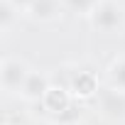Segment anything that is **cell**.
<instances>
[{
    "mask_svg": "<svg viewBox=\"0 0 125 125\" xmlns=\"http://www.w3.org/2000/svg\"><path fill=\"white\" fill-rule=\"evenodd\" d=\"M91 22L98 32H118L123 27V8L115 3V0H101L98 8L91 12Z\"/></svg>",
    "mask_w": 125,
    "mask_h": 125,
    "instance_id": "cell-1",
    "label": "cell"
},
{
    "mask_svg": "<svg viewBox=\"0 0 125 125\" xmlns=\"http://www.w3.org/2000/svg\"><path fill=\"white\" fill-rule=\"evenodd\" d=\"M30 74L32 71L20 59H3V64H0V83L5 91H22Z\"/></svg>",
    "mask_w": 125,
    "mask_h": 125,
    "instance_id": "cell-2",
    "label": "cell"
},
{
    "mask_svg": "<svg viewBox=\"0 0 125 125\" xmlns=\"http://www.w3.org/2000/svg\"><path fill=\"white\" fill-rule=\"evenodd\" d=\"M98 103H101V110L105 118L110 120H123L125 118V91H118V88H103L98 91Z\"/></svg>",
    "mask_w": 125,
    "mask_h": 125,
    "instance_id": "cell-3",
    "label": "cell"
},
{
    "mask_svg": "<svg viewBox=\"0 0 125 125\" xmlns=\"http://www.w3.org/2000/svg\"><path fill=\"white\" fill-rule=\"evenodd\" d=\"M52 86H49V79L44 76V74H39V71H32L30 76H27V81H25V86H22V96L27 98V101H44V96H47V91H49Z\"/></svg>",
    "mask_w": 125,
    "mask_h": 125,
    "instance_id": "cell-4",
    "label": "cell"
},
{
    "mask_svg": "<svg viewBox=\"0 0 125 125\" xmlns=\"http://www.w3.org/2000/svg\"><path fill=\"white\" fill-rule=\"evenodd\" d=\"M61 5H64L61 0H34V3H32V8H30L27 12H30V17H32V20L49 22V20L59 17Z\"/></svg>",
    "mask_w": 125,
    "mask_h": 125,
    "instance_id": "cell-5",
    "label": "cell"
},
{
    "mask_svg": "<svg viewBox=\"0 0 125 125\" xmlns=\"http://www.w3.org/2000/svg\"><path fill=\"white\" fill-rule=\"evenodd\" d=\"M74 96L79 98H88L93 93H98V81L91 71H76L74 79H71V88H69Z\"/></svg>",
    "mask_w": 125,
    "mask_h": 125,
    "instance_id": "cell-6",
    "label": "cell"
},
{
    "mask_svg": "<svg viewBox=\"0 0 125 125\" xmlns=\"http://www.w3.org/2000/svg\"><path fill=\"white\" fill-rule=\"evenodd\" d=\"M44 108L56 118V115H61V113H64L69 105H71V96H69V91H64V88H49L47 91V96H44Z\"/></svg>",
    "mask_w": 125,
    "mask_h": 125,
    "instance_id": "cell-7",
    "label": "cell"
},
{
    "mask_svg": "<svg viewBox=\"0 0 125 125\" xmlns=\"http://www.w3.org/2000/svg\"><path fill=\"white\" fill-rule=\"evenodd\" d=\"M108 79H110V86L118 88V91H125V56L115 59L110 69H108Z\"/></svg>",
    "mask_w": 125,
    "mask_h": 125,
    "instance_id": "cell-8",
    "label": "cell"
},
{
    "mask_svg": "<svg viewBox=\"0 0 125 125\" xmlns=\"http://www.w3.org/2000/svg\"><path fill=\"white\" fill-rule=\"evenodd\" d=\"M17 15H20V10L10 3V0H3V3H0V30L8 32V30L15 25Z\"/></svg>",
    "mask_w": 125,
    "mask_h": 125,
    "instance_id": "cell-9",
    "label": "cell"
},
{
    "mask_svg": "<svg viewBox=\"0 0 125 125\" xmlns=\"http://www.w3.org/2000/svg\"><path fill=\"white\" fill-rule=\"evenodd\" d=\"M61 3H64L66 10H71V12H76V15H91V12L98 8L101 0H61Z\"/></svg>",
    "mask_w": 125,
    "mask_h": 125,
    "instance_id": "cell-10",
    "label": "cell"
},
{
    "mask_svg": "<svg viewBox=\"0 0 125 125\" xmlns=\"http://www.w3.org/2000/svg\"><path fill=\"white\" fill-rule=\"evenodd\" d=\"M10 3H12V5L17 8V10H30L34 0H10Z\"/></svg>",
    "mask_w": 125,
    "mask_h": 125,
    "instance_id": "cell-11",
    "label": "cell"
},
{
    "mask_svg": "<svg viewBox=\"0 0 125 125\" xmlns=\"http://www.w3.org/2000/svg\"><path fill=\"white\" fill-rule=\"evenodd\" d=\"M74 125H79V123H74Z\"/></svg>",
    "mask_w": 125,
    "mask_h": 125,
    "instance_id": "cell-12",
    "label": "cell"
}]
</instances>
